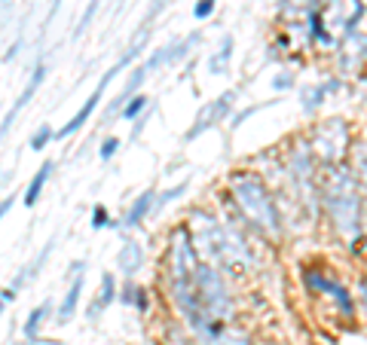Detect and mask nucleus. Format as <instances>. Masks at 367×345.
I'll use <instances>...</instances> for the list:
<instances>
[{"label": "nucleus", "instance_id": "10", "mask_svg": "<svg viewBox=\"0 0 367 345\" xmlns=\"http://www.w3.org/2000/svg\"><path fill=\"white\" fill-rule=\"evenodd\" d=\"M55 141V129L50 126V122H40L34 131H31V138H28V150H34V153H40L46 150L50 144Z\"/></svg>", "mask_w": 367, "mask_h": 345}, {"label": "nucleus", "instance_id": "8", "mask_svg": "<svg viewBox=\"0 0 367 345\" xmlns=\"http://www.w3.org/2000/svg\"><path fill=\"white\" fill-rule=\"evenodd\" d=\"M230 98H233V95L227 92V95H220V101H215V104H211V107H205V110H202V113H199V119H196V126H193V129L187 131V138L193 141V138H199V135H202V131H205V129H211V126H215V119H218L220 113L227 110Z\"/></svg>", "mask_w": 367, "mask_h": 345}, {"label": "nucleus", "instance_id": "17", "mask_svg": "<svg viewBox=\"0 0 367 345\" xmlns=\"http://www.w3.org/2000/svg\"><path fill=\"white\" fill-rule=\"evenodd\" d=\"M230 46H233V40H230V37H227L224 46H220V52L215 55V59H211V71H215V74L224 71V64H227V59H230Z\"/></svg>", "mask_w": 367, "mask_h": 345}, {"label": "nucleus", "instance_id": "20", "mask_svg": "<svg viewBox=\"0 0 367 345\" xmlns=\"http://www.w3.org/2000/svg\"><path fill=\"white\" fill-rule=\"evenodd\" d=\"M13 205H16V193H13V196H4V199H0V223H4V217L9 214V211H13Z\"/></svg>", "mask_w": 367, "mask_h": 345}, {"label": "nucleus", "instance_id": "14", "mask_svg": "<svg viewBox=\"0 0 367 345\" xmlns=\"http://www.w3.org/2000/svg\"><path fill=\"white\" fill-rule=\"evenodd\" d=\"M120 147H123V141H120L117 135L104 138V141H101V147H98V156H101V162H111V159L120 153Z\"/></svg>", "mask_w": 367, "mask_h": 345}, {"label": "nucleus", "instance_id": "13", "mask_svg": "<svg viewBox=\"0 0 367 345\" xmlns=\"http://www.w3.org/2000/svg\"><path fill=\"white\" fill-rule=\"evenodd\" d=\"M98 4H101V0H89V4H86L83 16H80V22H77V28H74V37H83V31H86V28L92 25L95 13H98Z\"/></svg>", "mask_w": 367, "mask_h": 345}, {"label": "nucleus", "instance_id": "15", "mask_svg": "<svg viewBox=\"0 0 367 345\" xmlns=\"http://www.w3.org/2000/svg\"><path fill=\"white\" fill-rule=\"evenodd\" d=\"M22 49H25V34H18L16 40L6 46V52H4V59H0V62H4V64H13L18 55H22Z\"/></svg>", "mask_w": 367, "mask_h": 345}, {"label": "nucleus", "instance_id": "16", "mask_svg": "<svg viewBox=\"0 0 367 345\" xmlns=\"http://www.w3.org/2000/svg\"><path fill=\"white\" fill-rule=\"evenodd\" d=\"M111 226V211L104 205H95L92 208V229H108Z\"/></svg>", "mask_w": 367, "mask_h": 345}, {"label": "nucleus", "instance_id": "23", "mask_svg": "<svg viewBox=\"0 0 367 345\" xmlns=\"http://www.w3.org/2000/svg\"><path fill=\"white\" fill-rule=\"evenodd\" d=\"M13 6V0H0V9H9Z\"/></svg>", "mask_w": 367, "mask_h": 345}, {"label": "nucleus", "instance_id": "7", "mask_svg": "<svg viewBox=\"0 0 367 345\" xmlns=\"http://www.w3.org/2000/svg\"><path fill=\"white\" fill-rule=\"evenodd\" d=\"M141 266H144V247L138 242H132V238H125V242L120 245V251H117V269H120V275L135 278L141 272Z\"/></svg>", "mask_w": 367, "mask_h": 345}, {"label": "nucleus", "instance_id": "3", "mask_svg": "<svg viewBox=\"0 0 367 345\" xmlns=\"http://www.w3.org/2000/svg\"><path fill=\"white\" fill-rule=\"evenodd\" d=\"M83 291H86V275H77L74 281H67V291L62 296V303L55 305L52 312V321L64 327V324H71L77 318V312H80V300H83Z\"/></svg>", "mask_w": 367, "mask_h": 345}, {"label": "nucleus", "instance_id": "6", "mask_svg": "<svg viewBox=\"0 0 367 345\" xmlns=\"http://www.w3.org/2000/svg\"><path fill=\"white\" fill-rule=\"evenodd\" d=\"M55 168H59V162L55 159H46L40 168H37V175L28 180V187H25V193H22V202L25 208H34L37 202H40V196H43V187L50 184V177L55 175Z\"/></svg>", "mask_w": 367, "mask_h": 345}, {"label": "nucleus", "instance_id": "19", "mask_svg": "<svg viewBox=\"0 0 367 345\" xmlns=\"http://www.w3.org/2000/svg\"><path fill=\"white\" fill-rule=\"evenodd\" d=\"M211 13H215V0H199V4L193 6V16L196 18H208Z\"/></svg>", "mask_w": 367, "mask_h": 345}, {"label": "nucleus", "instance_id": "18", "mask_svg": "<svg viewBox=\"0 0 367 345\" xmlns=\"http://www.w3.org/2000/svg\"><path fill=\"white\" fill-rule=\"evenodd\" d=\"M86 269H89V263L86 260H71L67 263V269H64V281H74L77 275H86Z\"/></svg>", "mask_w": 367, "mask_h": 345}, {"label": "nucleus", "instance_id": "1", "mask_svg": "<svg viewBox=\"0 0 367 345\" xmlns=\"http://www.w3.org/2000/svg\"><path fill=\"white\" fill-rule=\"evenodd\" d=\"M46 74H50V68H46V62L43 59H37V64H34V71H31V76H28V83H25V89L16 95V101H13V107L6 110V117L0 119V144L6 141V135H9V129L16 126V119H18V113H22L28 104L34 101V95H37V89L46 83Z\"/></svg>", "mask_w": 367, "mask_h": 345}, {"label": "nucleus", "instance_id": "24", "mask_svg": "<svg viewBox=\"0 0 367 345\" xmlns=\"http://www.w3.org/2000/svg\"><path fill=\"white\" fill-rule=\"evenodd\" d=\"M9 345H37V342H31V339H22V342H9Z\"/></svg>", "mask_w": 367, "mask_h": 345}, {"label": "nucleus", "instance_id": "12", "mask_svg": "<svg viewBox=\"0 0 367 345\" xmlns=\"http://www.w3.org/2000/svg\"><path fill=\"white\" fill-rule=\"evenodd\" d=\"M181 193H187V180H184V184H178V187H171V189H166V193H157V202H153V211H162L166 205H171L175 199H181Z\"/></svg>", "mask_w": 367, "mask_h": 345}, {"label": "nucleus", "instance_id": "2", "mask_svg": "<svg viewBox=\"0 0 367 345\" xmlns=\"http://www.w3.org/2000/svg\"><path fill=\"white\" fill-rule=\"evenodd\" d=\"M52 247H55V238H50V242H46V245L40 247V251H37V254L31 257V260H28V263L22 266V269H18V272L13 275V281H9V284H6V287H9V291L22 293V291H25V287H31V284L37 281V278H40V272H43V266H46V260H50V257H52Z\"/></svg>", "mask_w": 367, "mask_h": 345}, {"label": "nucleus", "instance_id": "5", "mask_svg": "<svg viewBox=\"0 0 367 345\" xmlns=\"http://www.w3.org/2000/svg\"><path fill=\"white\" fill-rule=\"evenodd\" d=\"M153 202H157V189H144L141 196H135V202L129 205L125 217L120 220V229H135V226H141L144 220H147V214H153Z\"/></svg>", "mask_w": 367, "mask_h": 345}, {"label": "nucleus", "instance_id": "9", "mask_svg": "<svg viewBox=\"0 0 367 345\" xmlns=\"http://www.w3.org/2000/svg\"><path fill=\"white\" fill-rule=\"evenodd\" d=\"M117 293H120L117 275H113V272H104V275H101V287H98V293H95V300H98L104 309H111V303H117Z\"/></svg>", "mask_w": 367, "mask_h": 345}, {"label": "nucleus", "instance_id": "22", "mask_svg": "<svg viewBox=\"0 0 367 345\" xmlns=\"http://www.w3.org/2000/svg\"><path fill=\"white\" fill-rule=\"evenodd\" d=\"M59 6H62V0H52V6H50V16H46V22H50V18L59 13Z\"/></svg>", "mask_w": 367, "mask_h": 345}, {"label": "nucleus", "instance_id": "4", "mask_svg": "<svg viewBox=\"0 0 367 345\" xmlns=\"http://www.w3.org/2000/svg\"><path fill=\"white\" fill-rule=\"evenodd\" d=\"M52 312H55L52 300H43L40 305H34V309L28 312V318L22 321V339L40 342V333H43V327H46V324L52 321Z\"/></svg>", "mask_w": 367, "mask_h": 345}, {"label": "nucleus", "instance_id": "11", "mask_svg": "<svg viewBox=\"0 0 367 345\" xmlns=\"http://www.w3.org/2000/svg\"><path fill=\"white\" fill-rule=\"evenodd\" d=\"M147 110V95H141V92H135V98H129L123 104V110H120V119L125 122H132V119H138L141 113Z\"/></svg>", "mask_w": 367, "mask_h": 345}, {"label": "nucleus", "instance_id": "25", "mask_svg": "<svg viewBox=\"0 0 367 345\" xmlns=\"http://www.w3.org/2000/svg\"><path fill=\"white\" fill-rule=\"evenodd\" d=\"M4 312H6V303H0V318H4Z\"/></svg>", "mask_w": 367, "mask_h": 345}, {"label": "nucleus", "instance_id": "21", "mask_svg": "<svg viewBox=\"0 0 367 345\" xmlns=\"http://www.w3.org/2000/svg\"><path fill=\"white\" fill-rule=\"evenodd\" d=\"M16 300H18V293H16V291H9V287H0V303H6V305H9V303H16Z\"/></svg>", "mask_w": 367, "mask_h": 345}]
</instances>
